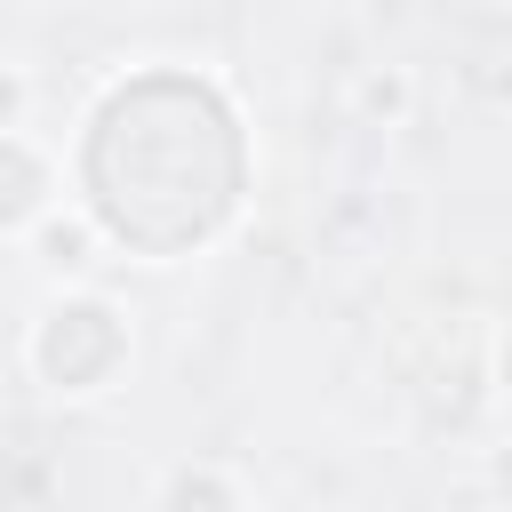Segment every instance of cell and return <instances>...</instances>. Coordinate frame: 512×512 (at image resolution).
Wrapping results in <instances>:
<instances>
[{"label":"cell","mask_w":512,"mask_h":512,"mask_svg":"<svg viewBox=\"0 0 512 512\" xmlns=\"http://www.w3.org/2000/svg\"><path fill=\"white\" fill-rule=\"evenodd\" d=\"M64 200L104 256L176 272L216 256L256 200V128L224 72L144 56L96 80L64 144Z\"/></svg>","instance_id":"cell-1"},{"label":"cell","mask_w":512,"mask_h":512,"mask_svg":"<svg viewBox=\"0 0 512 512\" xmlns=\"http://www.w3.org/2000/svg\"><path fill=\"white\" fill-rule=\"evenodd\" d=\"M24 376L40 400L56 408H96L112 400L128 376H136V320L120 296H104L96 280L80 288H48L24 320V344H16Z\"/></svg>","instance_id":"cell-2"},{"label":"cell","mask_w":512,"mask_h":512,"mask_svg":"<svg viewBox=\"0 0 512 512\" xmlns=\"http://www.w3.org/2000/svg\"><path fill=\"white\" fill-rule=\"evenodd\" d=\"M64 208V152L32 128H0V240H32Z\"/></svg>","instance_id":"cell-3"},{"label":"cell","mask_w":512,"mask_h":512,"mask_svg":"<svg viewBox=\"0 0 512 512\" xmlns=\"http://www.w3.org/2000/svg\"><path fill=\"white\" fill-rule=\"evenodd\" d=\"M144 512H248V488L216 456H176V464H160Z\"/></svg>","instance_id":"cell-4"},{"label":"cell","mask_w":512,"mask_h":512,"mask_svg":"<svg viewBox=\"0 0 512 512\" xmlns=\"http://www.w3.org/2000/svg\"><path fill=\"white\" fill-rule=\"evenodd\" d=\"M24 248L40 256V272H48L56 288H80V280H88V272L104 264V240H96V224H88V216H80L72 200H64V208H56V216H48V224H40V232H32Z\"/></svg>","instance_id":"cell-5"},{"label":"cell","mask_w":512,"mask_h":512,"mask_svg":"<svg viewBox=\"0 0 512 512\" xmlns=\"http://www.w3.org/2000/svg\"><path fill=\"white\" fill-rule=\"evenodd\" d=\"M408 104H416V80L400 64H360L352 72V120L360 128H400Z\"/></svg>","instance_id":"cell-6"},{"label":"cell","mask_w":512,"mask_h":512,"mask_svg":"<svg viewBox=\"0 0 512 512\" xmlns=\"http://www.w3.org/2000/svg\"><path fill=\"white\" fill-rule=\"evenodd\" d=\"M24 112H32V80L16 64H0V128H24Z\"/></svg>","instance_id":"cell-7"},{"label":"cell","mask_w":512,"mask_h":512,"mask_svg":"<svg viewBox=\"0 0 512 512\" xmlns=\"http://www.w3.org/2000/svg\"><path fill=\"white\" fill-rule=\"evenodd\" d=\"M488 384H496V400H504V416H512V320H504L496 344H488Z\"/></svg>","instance_id":"cell-8"},{"label":"cell","mask_w":512,"mask_h":512,"mask_svg":"<svg viewBox=\"0 0 512 512\" xmlns=\"http://www.w3.org/2000/svg\"><path fill=\"white\" fill-rule=\"evenodd\" d=\"M488 504H496V512H512V440H504V448H488Z\"/></svg>","instance_id":"cell-9"},{"label":"cell","mask_w":512,"mask_h":512,"mask_svg":"<svg viewBox=\"0 0 512 512\" xmlns=\"http://www.w3.org/2000/svg\"><path fill=\"white\" fill-rule=\"evenodd\" d=\"M480 512H496V504H480Z\"/></svg>","instance_id":"cell-10"}]
</instances>
